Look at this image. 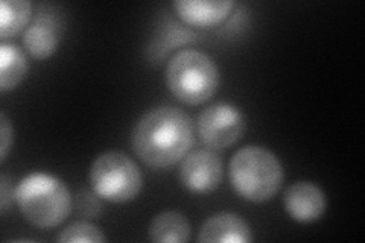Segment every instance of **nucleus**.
<instances>
[{"instance_id":"16","label":"nucleus","mask_w":365,"mask_h":243,"mask_svg":"<svg viewBox=\"0 0 365 243\" xmlns=\"http://www.w3.org/2000/svg\"><path fill=\"white\" fill-rule=\"evenodd\" d=\"M0 137H2V142H0V160H2V163H4V161L6 160V155L9 152L11 146H13V140H14L13 125L9 123L5 113L0 114Z\"/></svg>"},{"instance_id":"1","label":"nucleus","mask_w":365,"mask_h":243,"mask_svg":"<svg viewBox=\"0 0 365 243\" xmlns=\"http://www.w3.org/2000/svg\"><path fill=\"white\" fill-rule=\"evenodd\" d=\"M131 142L146 166L166 169L187 154L193 143V122L180 108L158 107L135 123Z\"/></svg>"},{"instance_id":"2","label":"nucleus","mask_w":365,"mask_h":243,"mask_svg":"<svg viewBox=\"0 0 365 243\" xmlns=\"http://www.w3.org/2000/svg\"><path fill=\"white\" fill-rule=\"evenodd\" d=\"M16 202L26 221L41 229L61 225L72 212V196L66 184L43 172L31 173L19 182Z\"/></svg>"},{"instance_id":"7","label":"nucleus","mask_w":365,"mask_h":243,"mask_svg":"<svg viewBox=\"0 0 365 243\" xmlns=\"http://www.w3.org/2000/svg\"><path fill=\"white\" fill-rule=\"evenodd\" d=\"M180 180L192 193L213 192L222 181V161L212 150H195L182 161Z\"/></svg>"},{"instance_id":"18","label":"nucleus","mask_w":365,"mask_h":243,"mask_svg":"<svg viewBox=\"0 0 365 243\" xmlns=\"http://www.w3.org/2000/svg\"><path fill=\"white\" fill-rule=\"evenodd\" d=\"M78 210L86 216H96L101 212V205L96 201V198H93L88 192H86V193H79Z\"/></svg>"},{"instance_id":"3","label":"nucleus","mask_w":365,"mask_h":243,"mask_svg":"<svg viewBox=\"0 0 365 243\" xmlns=\"http://www.w3.org/2000/svg\"><path fill=\"white\" fill-rule=\"evenodd\" d=\"M283 178L284 173L279 158L262 146H245L232 158V186L247 201L265 202L272 200L279 193Z\"/></svg>"},{"instance_id":"15","label":"nucleus","mask_w":365,"mask_h":243,"mask_svg":"<svg viewBox=\"0 0 365 243\" xmlns=\"http://www.w3.org/2000/svg\"><path fill=\"white\" fill-rule=\"evenodd\" d=\"M58 242H93V243H104L107 237L102 233L101 228L93 224H88L84 221L73 222L66 227L61 233L56 236Z\"/></svg>"},{"instance_id":"5","label":"nucleus","mask_w":365,"mask_h":243,"mask_svg":"<svg viewBox=\"0 0 365 243\" xmlns=\"http://www.w3.org/2000/svg\"><path fill=\"white\" fill-rule=\"evenodd\" d=\"M90 184L98 198L122 204L139 196L143 180L139 166L127 154L108 150L91 165Z\"/></svg>"},{"instance_id":"8","label":"nucleus","mask_w":365,"mask_h":243,"mask_svg":"<svg viewBox=\"0 0 365 243\" xmlns=\"http://www.w3.org/2000/svg\"><path fill=\"white\" fill-rule=\"evenodd\" d=\"M283 205L295 222L312 224L326 212V196L315 184L297 181L284 192Z\"/></svg>"},{"instance_id":"14","label":"nucleus","mask_w":365,"mask_h":243,"mask_svg":"<svg viewBox=\"0 0 365 243\" xmlns=\"http://www.w3.org/2000/svg\"><path fill=\"white\" fill-rule=\"evenodd\" d=\"M58 36L48 23H36L26 29L23 44L36 60H48L58 48Z\"/></svg>"},{"instance_id":"11","label":"nucleus","mask_w":365,"mask_h":243,"mask_svg":"<svg viewBox=\"0 0 365 243\" xmlns=\"http://www.w3.org/2000/svg\"><path fill=\"white\" fill-rule=\"evenodd\" d=\"M190 233L187 217L178 212L160 213L150 225V237L157 243H185L189 242Z\"/></svg>"},{"instance_id":"9","label":"nucleus","mask_w":365,"mask_h":243,"mask_svg":"<svg viewBox=\"0 0 365 243\" xmlns=\"http://www.w3.org/2000/svg\"><path fill=\"white\" fill-rule=\"evenodd\" d=\"M253 240L251 228L242 216L236 213H216L202 224L198 233L201 243H248Z\"/></svg>"},{"instance_id":"12","label":"nucleus","mask_w":365,"mask_h":243,"mask_svg":"<svg viewBox=\"0 0 365 243\" xmlns=\"http://www.w3.org/2000/svg\"><path fill=\"white\" fill-rule=\"evenodd\" d=\"M28 60L16 44L0 46V90L17 88L28 75Z\"/></svg>"},{"instance_id":"10","label":"nucleus","mask_w":365,"mask_h":243,"mask_svg":"<svg viewBox=\"0 0 365 243\" xmlns=\"http://www.w3.org/2000/svg\"><path fill=\"white\" fill-rule=\"evenodd\" d=\"M178 17L195 28H212L224 21L235 8V2H202V0H178L174 2Z\"/></svg>"},{"instance_id":"6","label":"nucleus","mask_w":365,"mask_h":243,"mask_svg":"<svg viewBox=\"0 0 365 243\" xmlns=\"http://www.w3.org/2000/svg\"><path fill=\"white\" fill-rule=\"evenodd\" d=\"M247 123L244 114L230 103H215L198 118L201 140L213 149H225L244 137Z\"/></svg>"},{"instance_id":"13","label":"nucleus","mask_w":365,"mask_h":243,"mask_svg":"<svg viewBox=\"0 0 365 243\" xmlns=\"http://www.w3.org/2000/svg\"><path fill=\"white\" fill-rule=\"evenodd\" d=\"M32 13L28 0H2L0 2V38L4 41L26 28Z\"/></svg>"},{"instance_id":"17","label":"nucleus","mask_w":365,"mask_h":243,"mask_svg":"<svg viewBox=\"0 0 365 243\" xmlns=\"http://www.w3.org/2000/svg\"><path fill=\"white\" fill-rule=\"evenodd\" d=\"M16 200V189H13V184L9 182L8 177L0 178V212L5 214L11 204Z\"/></svg>"},{"instance_id":"4","label":"nucleus","mask_w":365,"mask_h":243,"mask_svg":"<svg viewBox=\"0 0 365 243\" xmlns=\"http://www.w3.org/2000/svg\"><path fill=\"white\" fill-rule=\"evenodd\" d=\"M170 93L187 105H201L220 87V71L209 55L198 51L178 52L166 68Z\"/></svg>"}]
</instances>
